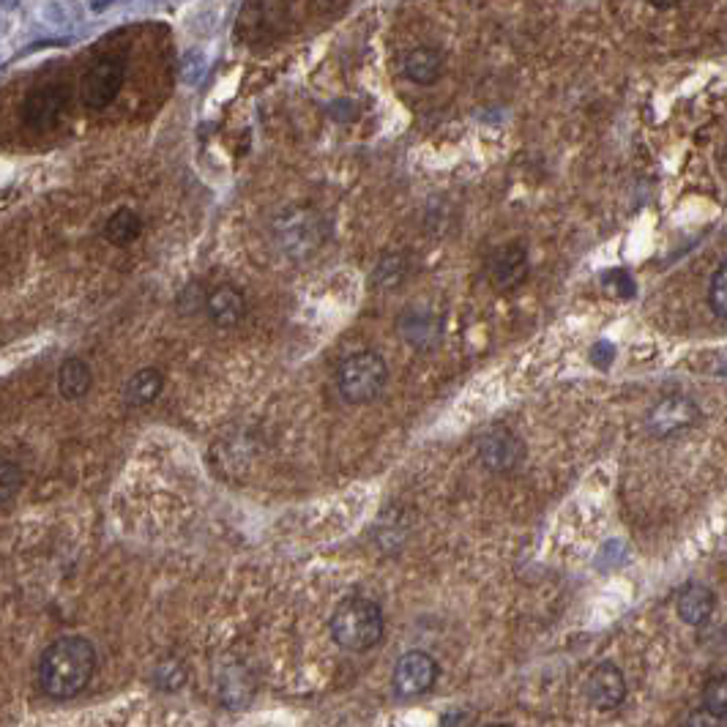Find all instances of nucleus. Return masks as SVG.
Returning <instances> with one entry per match:
<instances>
[{
  "mask_svg": "<svg viewBox=\"0 0 727 727\" xmlns=\"http://www.w3.org/2000/svg\"><path fill=\"white\" fill-rule=\"evenodd\" d=\"M96 648L80 635L58 637L41 651L39 687L52 700H72L91 684Z\"/></svg>",
  "mask_w": 727,
  "mask_h": 727,
  "instance_id": "obj_1",
  "label": "nucleus"
},
{
  "mask_svg": "<svg viewBox=\"0 0 727 727\" xmlns=\"http://www.w3.org/2000/svg\"><path fill=\"white\" fill-rule=\"evenodd\" d=\"M386 621L378 602L364 599V596H350L339 602L331 615V637L339 648L350 654H364L383 640Z\"/></svg>",
  "mask_w": 727,
  "mask_h": 727,
  "instance_id": "obj_2",
  "label": "nucleus"
},
{
  "mask_svg": "<svg viewBox=\"0 0 727 727\" xmlns=\"http://www.w3.org/2000/svg\"><path fill=\"white\" fill-rule=\"evenodd\" d=\"M271 233H274V244L279 246L282 255L290 260H307L326 241V219L312 208L293 205L274 216Z\"/></svg>",
  "mask_w": 727,
  "mask_h": 727,
  "instance_id": "obj_3",
  "label": "nucleus"
},
{
  "mask_svg": "<svg viewBox=\"0 0 727 727\" xmlns=\"http://www.w3.org/2000/svg\"><path fill=\"white\" fill-rule=\"evenodd\" d=\"M389 383V364L375 350H361L342 361L337 369L339 397L350 405L375 402Z\"/></svg>",
  "mask_w": 727,
  "mask_h": 727,
  "instance_id": "obj_4",
  "label": "nucleus"
},
{
  "mask_svg": "<svg viewBox=\"0 0 727 727\" xmlns=\"http://www.w3.org/2000/svg\"><path fill=\"white\" fill-rule=\"evenodd\" d=\"M123 80H126V66H123L121 58H102L96 61L85 72L80 82V99L88 110H104L115 102V96L121 93Z\"/></svg>",
  "mask_w": 727,
  "mask_h": 727,
  "instance_id": "obj_5",
  "label": "nucleus"
},
{
  "mask_svg": "<svg viewBox=\"0 0 727 727\" xmlns=\"http://www.w3.org/2000/svg\"><path fill=\"white\" fill-rule=\"evenodd\" d=\"M66 110H69V88L61 82H50L28 93V99L22 102V121L33 132H50L63 121Z\"/></svg>",
  "mask_w": 727,
  "mask_h": 727,
  "instance_id": "obj_6",
  "label": "nucleus"
},
{
  "mask_svg": "<svg viewBox=\"0 0 727 727\" xmlns=\"http://www.w3.org/2000/svg\"><path fill=\"white\" fill-rule=\"evenodd\" d=\"M697 421H700L697 402L689 400L687 394H670L648 410L646 427L654 438H670V435L695 427Z\"/></svg>",
  "mask_w": 727,
  "mask_h": 727,
  "instance_id": "obj_7",
  "label": "nucleus"
},
{
  "mask_svg": "<svg viewBox=\"0 0 727 727\" xmlns=\"http://www.w3.org/2000/svg\"><path fill=\"white\" fill-rule=\"evenodd\" d=\"M438 681V662L427 651H408L397 659L394 665V692L402 697L427 695Z\"/></svg>",
  "mask_w": 727,
  "mask_h": 727,
  "instance_id": "obj_8",
  "label": "nucleus"
},
{
  "mask_svg": "<svg viewBox=\"0 0 727 727\" xmlns=\"http://www.w3.org/2000/svg\"><path fill=\"white\" fill-rule=\"evenodd\" d=\"M397 328H400V337L405 339V345L419 350V353H427V350H435L441 345L443 320L427 304H413V307L405 309L397 320Z\"/></svg>",
  "mask_w": 727,
  "mask_h": 727,
  "instance_id": "obj_9",
  "label": "nucleus"
},
{
  "mask_svg": "<svg viewBox=\"0 0 727 727\" xmlns=\"http://www.w3.org/2000/svg\"><path fill=\"white\" fill-rule=\"evenodd\" d=\"M528 274H531V260H528V249L523 244H506L490 255L487 277L495 290L512 293L523 285Z\"/></svg>",
  "mask_w": 727,
  "mask_h": 727,
  "instance_id": "obj_10",
  "label": "nucleus"
},
{
  "mask_svg": "<svg viewBox=\"0 0 727 727\" xmlns=\"http://www.w3.org/2000/svg\"><path fill=\"white\" fill-rule=\"evenodd\" d=\"M479 457L490 471H514L525 460V443L509 427H492L479 441Z\"/></svg>",
  "mask_w": 727,
  "mask_h": 727,
  "instance_id": "obj_11",
  "label": "nucleus"
},
{
  "mask_svg": "<svg viewBox=\"0 0 727 727\" xmlns=\"http://www.w3.org/2000/svg\"><path fill=\"white\" fill-rule=\"evenodd\" d=\"M585 695H588V703L599 711H613V708L621 706L626 697V678L621 667L613 665V662H599L588 673Z\"/></svg>",
  "mask_w": 727,
  "mask_h": 727,
  "instance_id": "obj_12",
  "label": "nucleus"
},
{
  "mask_svg": "<svg viewBox=\"0 0 727 727\" xmlns=\"http://www.w3.org/2000/svg\"><path fill=\"white\" fill-rule=\"evenodd\" d=\"M205 312L216 328H236L246 318V296L233 285H222L208 293Z\"/></svg>",
  "mask_w": 727,
  "mask_h": 727,
  "instance_id": "obj_13",
  "label": "nucleus"
},
{
  "mask_svg": "<svg viewBox=\"0 0 727 727\" xmlns=\"http://www.w3.org/2000/svg\"><path fill=\"white\" fill-rule=\"evenodd\" d=\"M216 692L225 706L244 708L255 695V681L241 662H222L216 673Z\"/></svg>",
  "mask_w": 727,
  "mask_h": 727,
  "instance_id": "obj_14",
  "label": "nucleus"
},
{
  "mask_svg": "<svg viewBox=\"0 0 727 727\" xmlns=\"http://www.w3.org/2000/svg\"><path fill=\"white\" fill-rule=\"evenodd\" d=\"M717 607V596L711 588L700 583H689L678 596V618L689 626H703Z\"/></svg>",
  "mask_w": 727,
  "mask_h": 727,
  "instance_id": "obj_15",
  "label": "nucleus"
},
{
  "mask_svg": "<svg viewBox=\"0 0 727 727\" xmlns=\"http://www.w3.org/2000/svg\"><path fill=\"white\" fill-rule=\"evenodd\" d=\"M402 74L416 85H432L443 74V52L432 50V47H416V50L405 52Z\"/></svg>",
  "mask_w": 727,
  "mask_h": 727,
  "instance_id": "obj_16",
  "label": "nucleus"
},
{
  "mask_svg": "<svg viewBox=\"0 0 727 727\" xmlns=\"http://www.w3.org/2000/svg\"><path fill=\"white\" fill-rule=\"evenodd\" d=\"M164 391V375L156 367H145L140 372H134L132 378L126 380L123 386V402L129 408H145L151 402L159 400V394Z\"/></svg>",
  "mask_w": 727,
  "mask_h": 727,
  "instance_id": "obj_17",
  "label": "nucleus"
},
{
  "mask_svg": "<svg viewBox=\"0 0 727 727\" xmlns=\"http://www.w3.org/2000/svg\"><path fill=\"white\" fill-rule=\"evenodd\" d=\"M93 386V372L91 367L85 364L82 359L72 356V359H66L58 367V391H61L63 400L69 402H77L82 400Z\"/></svg>",
  "mask_w": 727,
  "mask_h": 727,
  "instance_id": "obj_18",
  "label": "nucleus"
},
{
  "mask_svg": "<svg viewBox=\"0 0 727 727\" xmlns=\"http://www.w3.org/2000/svg\"><path fill=\"white\" fill-rule=\"evenodd\" d=\"M102 233L107 244L123 249V246L134 244L140 238V233H143V219L132 208H118L113 216H107Z\"/></svg>",
  "mask_w": 727,
  "mask_h": 727,
  "instance_id": "obj_19",
  "label": "nucleus"
},
{
  "mask_svg": "<svg viewBox=\"0 0 727 727\" xmlns=\"http://www.w3.org/2000/svg\"><path fill=\"white\" fill-rule=\"evenodd\" d=\"M708 307L719 320H727V260L711 274L708 282Z\"/></svg>",
  "mask_w": 727,
  "mask_h": 727,
  "instance_id": "obj_20",
  "label": "nucleus"
},
{
  "mask_svg": "<svg viewBox=\"0 0 727 727\" xmlns=\"http://www.w3.org/2000/svg\"><path fill=\"white\" fill-rule=\"evenodd\" d=\"M703 708L714 717H727V676H714L703 689Z\"/></svg>",
  "mask_w": 727,
  "mask_h": 727,
  "instance_id": "obj_21",
  "label": "nucleus"
},
{
  "mask_svg": "<svg viewBox=\"0 0 727 727\" xmlns=\"http://www.w3.org/2000/svg\"><path fill=\"white\" fill-rule=\"evenodd\" d=\"M184 681H186V673H184V667H181V662H175V659H164V662L156 665L154 684L159 689H164V692H175V689H181L184 687Z\"/></svg>",
  "mask_w": 727,
  "mask_h": 727,
  "instance_id": "obj_22",
  "label": "nucleus"
},
{
  "mask_svg": "<svg viewBox=\"0 0 727 727\" xmlns=\"http://www.w3.org/2000/svg\"><path fill=\"white\" fill-rule=\"evenodd\" d=\"M22 490V468L17 462H11L9 457L3 460V471H0V498L3 506H11V501L20 495Z\"/></svg>",
  "mask_w": 727,
  "mask_h": 727,
  "instance_id": "obj_23",
  "label": "nucleus"
},
{
  "mask_svg": "<svg viewBox=\"0 0 727 727\" xmlns=\"http://www.w3.org/2000/svg\"><path fill=\"white\" fill-rule=\"evenodd\" d=\"M402 277H405V257L394 255V257H383L375 268V285L378 287H394L400 285Z\"/></svg>",
  "mask_w": 727,
  "mask_h": 727,
  "instance_id": "obj_24",
  "label": "nucleus"
},
{
  "mask_svg": "<svg viewBox=\"0 0 727 727\" xmlns=\"http://www.w3.org/2000/svg\"><path fill=\"white\" fill-rule=\"evenodd\" d=\"M615 359V348L610 342H596L594 350H591V361H594L599 369H607Z\"/></svg>",
  "mask_w": 727,
  "mask_h": 727,
  "instance_id": "obj_25",
  "label": "nucleus"
},
{
  "mask_svg": "<svg viewBox=\"0 0 727 727\" xmlns=\"http://www.w3.org/2000/svg\"><path fill=\"white\" fill-rule=\"evenodd\" d=\"M684 727H722V725H719V717H714L711 711H706V708H697V711L689 714L687 725Z\"/></svg>",
  "mask_w": 727,
  "mask_h": 727,
  "instance_id": "obj_26",
  "label": "nucleus"
},
{
  "mask_svg": "<svg viewBox=\"0 0 727 727\" xmlns=\"http://www.w3.org/2000/svg\"><path fill=\"white\" fill-rule=\"evenodd\" d=\"M484 727H512V725H503V722H490V725H484Z\"/></svg>",
  "mask_w": 727,
  "mask_h": 727,
  "instance_id": "obj_27",
  "label": "nucleus"
}]
</instances>
